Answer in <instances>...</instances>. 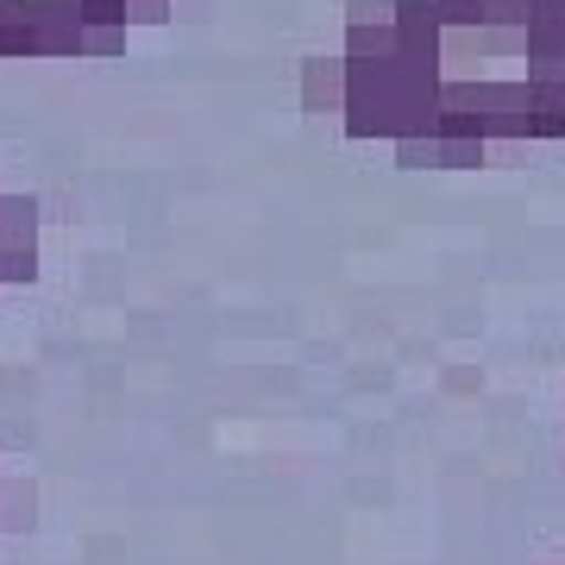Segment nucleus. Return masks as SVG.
Instances as JSON below:
<instances>
[{
  "instance_id": "f03ea898",
  "label": "nucleus",
  "mask_w": 565,
  "mask_h": 565,
  "mask_svg": "<svg viewBox=\"0 0 565 565\" xmlns=\"http://www.w3.org/2000/svg\"><path fill=\"white\" fill-rule=\"evenodd\" d=\"M32 289L39 282V202L32 195H0V289Z\"/></svg>"
},
{
  "instance_id": "7ed1b4c3",
  "label": "nucleus",
  "mask_w": 565,
  "mask_h": 565,
  "mask_svg": "<svg viewBox=\"0 0 565 565\" xmlns=\"http://www.w3.org/2000/svg\"><path fill=\"white\" fill-rule=\"evenodd\" d=\"M345 107V63L340 57H308L302 63V114H315V120H340Z\"/></svg>"
},
{
  "instance_id": "f257e3e1",
  "label": "nucleus",
  "mask_w": 565,
  "mask_h": 565,
  "mask_svg": "<svg viewBox=\"0 0 565 565\" xmlns=\"http://www.w3.org/2000/svg\"><path fill=\"white\" fill-rule=\"evenodd\" d=\"M345 139L565 145V0H352Z\"/></svg>"
},
{
  "instance_id": "20e7f679",
  "label": "nucleus",
  "mask_w": 565,
  "mask_h": 565,
  "mask_svg": "<svg viewBox=\"0 0 565 565\" xmlns=\"http://www.w3.org/2000/svg\"><path fill=\"white\" fill-rule=\"evenodd\" d=\"M39 490L32 484H20V490H0V527H13V534H32L39 527Z\"/></svg>"
}]
</instances>
